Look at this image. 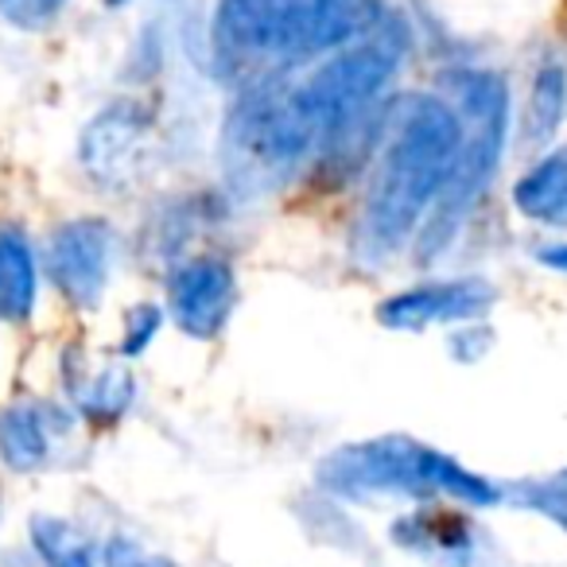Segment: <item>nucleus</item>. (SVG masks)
I'll return each instance as SVG.
<instances>
[{
	"mask_svg": "<svg viewBox=\"0 0 567 567\" xmlns=\"http://www.w3.org/2000/svg\"><path fill=\"white\" fill-rule=\"evenodd\" d=\"M401 35H381L378 28H370L358 40L327 51L319 66H311V74L288 86V102L316 133V141H323L334 125L354 117L358 110L381 102L401 63Z\"/></svg>",
	"mask_w": 567,
	"mask_h": 567,
	"instance_id": "39448f33",
	"label": "nucleus"
},
{
	"mask_svg": "<svg viewBox=\"0 0 567 567\" xmlns=\"http://www.w3.org/2000/svg\"><path fill=\"white\" fill-rule=\"evenodd\" d=\"M32 548L43 559V567H97V544L82 533L74 520L35 513L32 517Z\"/></svg>",
	"mask_w": 567,
	"mask_h": 567,
	"instance_id": "dca6fc26",
	"label": "nucleus"
},
{
	"mask_svg": "<svg viewBox=\"0 0 567 567\" xmlns=\"http://www.w3.org/2000/svg\"><path fill=\"white\" fill-rule=\"evenodd\" d=\"M489 342H494V331H489L486 319L463 323V327H455V334H451V354H455L458 362H478V358L489 350Z\"/></svg>",
	"mask_w": 567,
	"mask_h": 567,
	"instance_id": "4be33fe9",
	"label": "nucleus"
},
{
	"mask_svg": "<svg viewBox=\"0 0 567 567\" xmlns=\"http://www.w3.org/2000/svg\"><path fill=\"white\" fill-rule=\"evenodd\" d=\"M237 272L218 252H195L167 272V316L187 339L210 342L234 319Z\"/></svg>",
	"mask_w": 567,
	"mask_h": 567,
	"instance_id": "0eeeda50",
	"label": "nucleus"
},
{
	"mask_svg": "<svg viewBox=\"0 0 567 567\" xmlns=\"http://www.w3.org/2000/svg\"><path fill=\"white\" fill-rule=\"evenodd\" d=\"M63 416L48 404H9L0 412V463L17 474H35L51 463V443Z\"/></svg>",
	"mask_w": 567,
	"mask_h": 567,
	"instance_id": "f8f14e48",
	"label": "nucleus"
},
{
	"mask_svg": "<svg viewBox=\"0 0 567 567\" xmlns=\"http://www.w3.org/2000/svg\"><path fill=\"white\" fill-rule=\"evenodd\" d=\"M393 544L435 567H471L482 548V528L451 505H420L393 520Z\"/></svg>",
	"mask_w": 567,
	"mask_h": 567,
	"instance_id": "9b49d317",
	"label": "nucleus"
},
{
	"mask_svg": "<svg viewBox=\"0 0 567 567\" xmlns=\"http://www.w3.org/2000/svg\"><path fill=\"white\" fill-rule=\"evenodd\" d=\"M497 288L482 276L424 280L378 303V323L389 331H427V327L478 323L494 311Z\"/></svg>",
	"mask_w": 567,
	"mask_h": 567,
	"instance_id": "6e6552de",
	"label": "nucleus"
},
{
	"mask_svg": "<svg viewBox=\"0 0 567 567\" xmlns=\"http://www.w3.org/2000/svg\"><path fill=\"white\" fill-rule=\"evenodd\" d=\"M316 144L288 102V86L257 82L226 117V175L241 190H265L288 179Z\"/></svg>",
	"mask_w": 567,
	"mask_h": 567,
	"instance_id": "20e7f679",
	"label": "nucleus"
},
{
	"mask_svg": "<svg viewBox=\"0 0 567 567\" xmlns=\"http://www.w3.org/2000/svg\"><path fill=\"white\" fill-rule=\"evenodd\" d=\"M440 458V447H427L409 435H378V440L342 443L323 455L316 466V482L323 494L342 502H373V497L435 502Z\"/></svg>",
	"mask_w": 567,
	"mask_h": 567,
	"instance_id": "423d86ee",
	"label": "nucleus"
},
{
	"mask_svg": "<svg viewBox=\"0 0 567 567\" xmlns=\"http://www.w3.org/2000/svg\"><path fill=\"white\" fill-rule=\"evenodd\" d=\"M447 90L455 94V110L463 117V148L420 234L412 237V252L420 265H435L455 245L466 218L494 183L509 144V82L502 74L486 66H463L447 74Z\"/></svg>",
	"mask_w": 567,
	"mask_h": 567,
	"instance_id": "f03ea898",
	"label": "nucleus"
},
{
	"mask_svg": "<svg viewBox=\"0 0 567 567\" xmlns=\"http://www.w3.org/2000/svg\"><path fill=\"white\" fill-rule=\"evenodd\" d=\"M156 113L141 97H117L102 113L90 117L79 141L82 172L102 187H121L136 175L144 159V144L152 141Z\"/></svg>",
	"mask_w": 567,
	"mask_h": 567,
	"instance_id": "1a4fd4ad",
	"label": "nucleus"
},
{
	"mask_svg": "<svg viewBox=\"0 0 567 567\" xmlns=\"http://www.w3.org/2000/svg\"><path fill=\"white\" fill-rule=\"evenodd\" d=\"M66 0H0V12L20 28H43L63 12Z\"/></svg>",
	"mask_w": 567,
	"mask_h": 567,
	"instance_id": "412c9836",
	"label": "nucleus"
},
{
	"mask_svg": "<svg viewBox=\"0 0 567 567\" xmlns=\"http://www.w3.org/2000/svg\"><path fill=\"white\" fill-rule=\"evenodd\" d=\"M536 260L544 268H551V272L567 276V245H544V249H536Z\"/></svg>",
	"mask_w": 567,
	"mask_h": 567,
	"instance_id": "5701e85b",
	"label": "nucleus"
},
{
	"mask_svg": "<svg viewBox=\"0 0 567 567\" xmlns=\"http://www.w3.org/2000/svg\"><path fill=\"white\" fill-rule=\"evenodd\" d=\"M71 393L90 424H113V420H121L128 412L136 385L125 365H102V370L86 373V378H71Z\"/></svg>",
	"mask_w": 567,
	"mask_h": 567,
	"instance_id": "2eb2a0df",
	"label": "nucleus"
},
{
	"mask_svg": "<svg viewBox=\"0 0 567 567\" xmlns=\"http://www.w3.org/2000/svg\"><path fill=\"white\" fill-rule=\"evenodd\" d=\"M567 113V71L559 63H544L533 79V90H528L525 102V141L528 144H548L556 136V128L564 125Z\"/></svg>",
	"mask_w": 567,
	"mask_h": 567,
	"instance_id": "f3484780",
	"label": "nucleus"
},
{
	"mask_svg": "<svg viewBox=\"0 0 567 567\" xmlns=\"http://www.w3.org/2000/svg\"><path fill=\"white\" fill-rule=\"evenodd\" d=\"M40 292V268L28 234L0 221V323H28Z\"/></svg>",
	"mask_w": 567,
	"mask_h": 567,
	"instance_id": "4468645a",
	"label": "nucleus"
},
{
	"mask_svg": "<svg viewBox=\"0 0 567 567\" xmlns=\"http://www.w3.org/2000/svg\"><path fill=\"white\" fill-rule=\"evenodd\" d=\"M121 4H128V0H105V9H121Z\"/></svg>",
	"mask_w": 567,
	"mask_h": 567,
	"instance_id": "b1692460",
	"label": "nucleus"
},
{
	"mask_svg": "<svg viewBox=\"0 0 567 567\" xmlns=\"http://www.w3.org/2000/svg\"><path fill=\"white\" fill-rule=\"evenodd\" d=\"M556 478H559V482H567V471H564V474H556Z\"/></svg>",
	"mask_w": 567,
	"mask_h": 567,
	"instance_id": "a878e982",
	"label": "nucleus"
},
{
	"mask_svg": "<svg viewBox=\"0 0 567 567\" xmlns=\"http://www.w3.org/2000/svg\"><path fill=\"white\" fill-rule=\"evenodd\" d=\"M502 497H513L517 505L533 513H544L548 520H556L567 533V482L559 478H544V482H513Z\"/></svg>",
	"mask_w": 567,
	"mask_h": 567,
	"instance_id": "a211bd4d",
	"label": "nucleus"
},
{
	"mask_svg": "<svg viewBox=\"0 0 567 567\" xmlns=\"http://www.w3.org/2000/svg\"><path fill=\"white\" fill-rule=\"evenodd\" d=\"M0 513H4V489H0Z\"/></svg>",
	"mask_w": 567,
	"mask_h": 567,
	"instance_id": "393cba45",
	"label": "nucleus"
},
{
	"mask_svg": "<svg viewBox=\"0 0 567 567\" xmlns=\"http://www.w3.org/2000/svg\"><path fill=\"white\" fill-rule=\"evenodd\" d=\"M159 327H164V311H159L156 303H136V308H128L125 327H121V354L125 358L144 354V350L152 347V339L159 334Z\"/></svg>",
	"mask_w": 567,
	"mask_h": 567,
	"instance_id": "6ab92c4d",
	"label": "nucleus"
},
{
	"mask_svg": "<svg viewBox=\"0 0 567 567\" xmlns=\"http://www.w3.org/2000/svg\"><path fill=\"white\" fill-rule=\"evenodd\" d=\"M113 268V226L105 218H74L51 234L48 276L74 308L102 303Z\"/></svg>",
	"mask_w": 567,
	"mask_h": 567,
	"instance_id": "9d476101",
	"label": "nucleus"
},
{
	"mask_svg": "<svg viewBox=\"0 0 567 567\" xmlns=\"http://www.w3.org/2000/svg\"><path fill=\"white\" fill-rule=\"evenodd\" d=\"M381 24L373 0H218L214 48L226 59L300 63Z\"/></svg>",
	"mask_w": 567,
	"mask_h": 567,
	"instance_id": "7ed1b4c3",
	"label": "nucleus"
},
{
	"mask_svg": "<svg viewBox=\"0 0 567 567\" xmlns=\"http://www.w3.org/2000/svg\"><path fill=\"white\" fill-rule=\"evenodd\" d=\"M102 567H175V559L144 548L133 536H113L102 548Z\"/></svg>",
	"mask_w": 567,
	"mask_h": 567,
	"instance_id": "aec40b11",
	"label": "nucleus"
},
{
	"mask_svg": "<svg viewBox=\"0 0 567 567\" xmlns=\"http://www.w3.org/2000/svg\"><path fill=\"white\" fill-rule=\"evenodd\" d=\"M463 148V117L447 97H389L373 175L358 214L354 249L381 265L420 234Z\"/></svg>",
	"mask_w": 567,
	"mask_h": 567,
	"instance_id": "f257e3e1",
	"label": "nucleus"
},
{
	"mask_svg": "<svg viewBox=\"0 0 567 567\" xmlns=\"http://www.w3.org/2000/svg\"><path fill=\"white\" fill-rule=\"evenodd\" d=\"M513 206L528 221L548 229H567V144L544 152L513 183Z\"/></svg>",
	"mask_w": 567,
	"mask_h": 567,
	"instance_id": "ddd939ff",
	"label": "nucleus"
}]
</instances>
